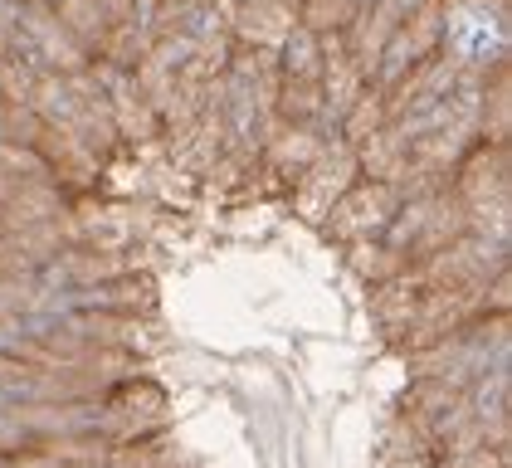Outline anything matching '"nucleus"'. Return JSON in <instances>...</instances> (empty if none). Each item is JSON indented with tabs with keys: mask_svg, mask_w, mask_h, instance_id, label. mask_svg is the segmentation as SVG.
I'll return each instance as SVG.
<instances>
[{
	"mask_svg": "<svg viewBox=\"0 0 512 468\" xmlns=\"http://www.w3.org/2000/svg\"><path fill=\"white\" fill-rule=\"evenodd\" d=\"M444 49L464 69H498L512 44L508 0H444Z\"/></svg>",
	"mask_w": 512,
	"mask_h": 468,
	"instance_id": "f257e3e1",
	"label": "nucleus"
}]
</instances>
